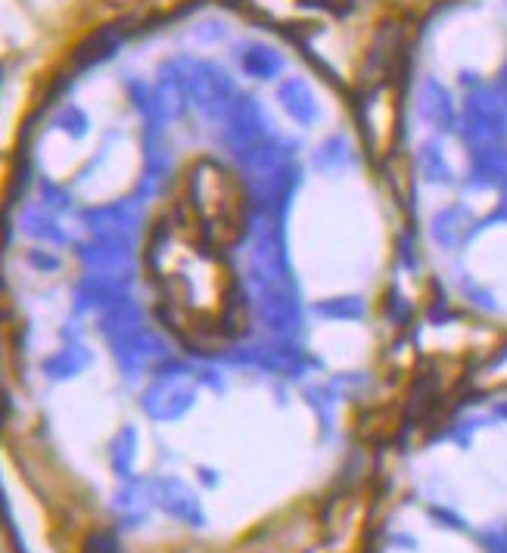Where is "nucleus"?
Wrapping results in <instances>:
<instances>
[{
    "label": "nucleus",
    "instance_id": "1",
    "mask_svg": "<svg viewBox=\"0 0 507 553\" xmlns=\"http://www.w3.org/2000/svg\"><path fill=\"white\" fill-rule=\"evenodd\" d=\"M147 265L159 286L165 320L187 342H224L246 330V299L224 249L184 209L153 234Z\"/></svg>",
    "mask_w": 507,
    "mask_h": 553
},
{
    "label": "nucleus",
    "instance_id": "2",
    "mask_svg": "<svg viewBox=\"0 0 507 553\" xmlns=\"http://www.w3.org/2000/svg\"><path fill=\"white\" fill-rule=\"evenodd\" d=\"M181 209L221 249L240 243L249 221V199L243 184L237 181V174L215 162H200L190 171V202H184Z\"/></svg>",
    "mask_w": 507,
    "mask_h": 553
}]
</instances>
